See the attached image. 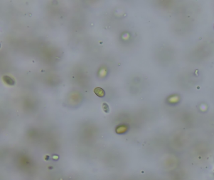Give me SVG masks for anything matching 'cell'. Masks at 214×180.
Returning a JSON list of instances; mask_svg holds the SVG:
<instances>
[{"instance_id": "cell-3", "label": "cell", "mask_w": 214, "mask_h": 180, "mask_svg": "<svg viewBox=\"0 0 214 180\" xmlns=\"http://www.w3.org/2000/svg\"><path fill=\"white\" fill-rule=\"evenodd\" d=\"M102 107H103V109H104V111L105 112H106V113L109 112V106H108V105L107 103H103Z\"/></svg>"}, {"instance_id": "cell-1", "label": "cell", "mask_w": 214, "mask_h": 180, "mask_svg": "<svg viewBox=\"0 0 214 180\" xmlns=\"http://www.w3.org/2000/svg\"><path fill=\"white\" fill-rule=\"evenodd\" d=\"M94 93H96L97 96H99V97L102 98L105 96V92L104 91V89L101 88H99V87L95 88Z\"/></svg>"}, {"instance_id": "cell-2", "label": "cell", "mask_w": 214, "mask_h": 180, "mask_svg": "<svg viewBox=\"0 0 214 180\" xmlns=\"http://www.w3.org/2000/svg\"><path fill=\"white\" fill-rule=\"evenodd\" d=\"M3 80L5 81V83H6V84H9V85H14L15 83V81H14L13 79H12L11 77L10 76H3Z\"/></svg>"}]
</instances>
